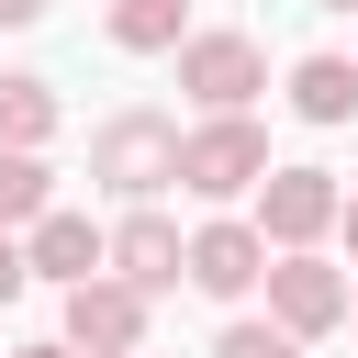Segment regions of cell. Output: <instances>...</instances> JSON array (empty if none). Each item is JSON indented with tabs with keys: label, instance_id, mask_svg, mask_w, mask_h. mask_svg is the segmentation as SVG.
I'll return each mask as SVG.
<instances>
[{
	"label": "cell",
	"instance_id": "cell-12",
	"mask_svg": "<svg viewBox=\"0 0 358 358\" xmlns=\"http://www.w3.org/2000/svg\"><path fill=\"white\" fill-rule=\"evenodd\" d=\"M67 112H56V78H34V67H0V145H45Z\"/></svg>",
	"mask_w": 358,
	"mask_h": 358
},
{
	"label": "cell",
	"instance_id": "cell-9",
	"mask_svg": "<svg viewBox=\"0 0 358 358\" xmlns=\"http://www.w3.org/2000/svg\"><path fill=\"white\" fill-rule=\"evenodd\" d=\"M112 268H123L134 291H179V280H190V235H179L157 201H123V224H112Z\"/></svg>",
	"mask_w": 358,
	"mask_h": 358
},
{
	"label": "cell",
	"instance_id": "cell-21",
	"mask_svg": "<svg viewBox=\"0 0 358 358\" xmlns=\"http://www.w3.org/2000/svg\"><path fill=\"white\" fill-rule=\"evenodd\" d=\"M134 358H145V347H134Z\"/></svg>",
	"mask_w": 358,
	"mask_h": 358
},
{
	"label": "cell",
	"instance_id": "cell-15",
	"mask_svg": "<svg viewBox=\"0 0 358 358\" xmlns=\"http://www.w3.org/2000/svg\"><path fill=\"white\" fill-rule=\"evenodd\" d=\"M22 291H34V257H22V235L0 224V302H22Z\"/></svg>",
	"mask_w": 358,
	"mask_h": 358
},
{
	"label": "cell",
	"instance_id": "cell-2",
	"mask_svg": "<svg viewBox=\"0 0 358 358\" xmlns=\"http://www.w3.org/2000/svg\"><path fill=\"white\" fill-rule=\"evenodd\" d=\"M90 179L112 190V201H157V190H179V123L168 112H112L101 134H90Z\"/></svg>",
	"mask_w": 358,
	"mask_h": 358
},
{
	"label": "cell",
	"instance_id": "cell-13",
	"mask_svg": "<svg viewBox=\"0 0 358 358\" xmlns=\"http://www.w3.org/2000/svg\"><path fill=\"white\" fill-rule=\"evenodd\" d=\"M45 201H56V168H45V145H0V224L22 235Z\"/></svg>",
	"mask_w": 358,
	"mask_h": 358
},
{
	"label": "cell",
	"instance_id": "cell-1",
	"mask_svg": "<svg viewBox=\"0 0 358 358\" xmlns=\"http://www.w3.org/2000/svg\"><path fill=\"white\" fill-rule=\"evenodd\" d=\"M268 179V123L257 112H201L179 123V190L190 201H246Z\"/></svg>",
	"mask_w": 358,
	"mask_h": 358
},
{
	"label": "cell",
	"instance_id": "cell-19",
	"mask_svg": "<svg viewBox=\"0 0 358 358\" xmlns=\"http://www.w3.org/2000/svg\"><path fill=\"white\" fill-rule=\"evenodd\" d=\"M313 11H358V0H313Z\"/></svg>",
	"mask_w": 358,
	"mask_h": 358
},
{
	"label": "cell",
	"instance_id": "cell-18",
	"mask_svg": "<svg viewBox=\"0 0 358 358\" xmlns=\"http://www.w3.org/2000/svg\"><path fill=\"white\" fill-rule=\"evenodd\" d=\"M336 235H347V257H358V190H347V213H336Z\"/></svg>",
	"mask_w": 358,
	"mask_h": 358
},
{
	"label": "cell",
	"instance_id": "cell-10",
	"mask_svg": "<svg viewBox=\"0 0 358 358\" xmlns=\"http://www.w3.org/2000/svg\"><path fill=\"white\" fill-rule=\"evenodd\" d=\"M291 112L302 123H358V56H291Z\"/></svg>",
	"mask_w": 358,
	"mask_h": 358
},
{
	"label": "cell",
	"instance_id": "cell-4",
	"mask_svg": "<svg viewBox=\"0 0 358 358\" xmlns=\"http://www.w3.org/2000/svg\"><path fill=\"white\" fill-rule=\"evenodd\" d=\"M257 291H268V313H280L302 347L347 324V268H336L324 246H268V280H257Z\"/></svg>",
	"mask_w": 358,
	"mask_h": 358
},
{
	"label": "cell",
	"instance_id": "cell-14",
	"mask_svg": "<svg viewBox=\"0 0 358 358\" xmlns=\"http://www.w3.org/2000/svg\"><path fill=\"white\" fill-rule=\"evenodd\" d=\"M213 358H302V336H291L280 313H235V324L213 336Z\"/></svg>",
	"mask_w": 358,
	"mask_h": 358
},
{
	"label": "cell",
	"instance_id": "cell-16",
	"mask_svg": "<svg viewBox=\"0 0 358 358\" xmlns=\"http://www.w3.org/2000/svg\"><path fill=\"white\" fill-rule=\"evenodd\" d=\"M22 22H45V0H0V34H22Z\"/></svg>",
	"mask_w": 358,
	"mask_h": 358
},
{
	"label": "cell",
	"instance_id": "cell-17",
	"mask_svg": "<svg viewBox=\"0 0 358 358\" xmlns=\"http://www.w3.org/2000/svg\"><path fill=\"white\" fill-rule=\"evenodd\" d=\"M11 358H78V347H67V336H34V347H11Z\"/></svg>",
	"mask_w": 358,
	"mask_h": 358
},
{
	"label": "cell",
	"instance_id": "cell-5",
	"mask_svg": "<svg viewBox=\"0 0 358 358\" xmlns=\"http://www.w3.org/2000/svg\"><path fill=\"white\" fill-rule=\"evenodd\" d=\"M145 313H157V291H134L123 268H90V280L67 291V324H56V336H67L78 358H134V347H145Z\"/></svg>",
	"mask_w": 358,
	"mask_h": 358
},
{
	"label": "cell",
	"instance_id": "cell-20",
	"mask_svg": "<svg viewBox=\"0 0 358 358\" xmlns=\"http://www.w3.org/2000/svg\"><path fill=\"white\" fill-rule=\"evenodd\" d=\"M347 324H358V280H347Z\"/></svg>",
	"mask_w": 358,
	"mask_h": 358
},
{
	"label": "cell",
	"instance_id": "cell-11",
	"mask_svg": "<svg viewBox=\"0 0 358 358\" xmlns=\"http://www.w3.org/2000/svg\"><path fill=\"white\" fill-rule=\"evenodd\" d=\"M101 34H112L123 56H179V34H190V0H112V11H101Z\"/></svg>",
	"mask_w": 358,
	"mask_h": 358
},
{
	"label": "cell",
	"instance_id": "cell-7",
	"mask_svg": "<svg viewBox=\"0 0 358 358\" xmlns=\"http://www.w3.org/2000/svg\"><path fill=\"white\" fill-rule=\"evenodd\" d=\"M257 280H268L257 213H201V224H190V291H201V302H246Z\"/></svg>",
	"mask_w": 358,
	"mask_h": 358
},
{
	"label": "cell",
	"instance_id": "cell-6",
	"mask_svg": "<svg viewBox=\"0 0 358 358\" xmlns=\"http://www.w3.org/2000/svg\"><path fill=\"white\" fill-rule=\"evenodd\" d=\"M179 90L201 112H257V90H268L257 34H179Z\"/></svg>",
	"mask_w": 358,
	"mask_h": 358
},
{
	"label": "cell",
	"instance_id": "cell-8",
	"mask_svg": "<svg viewBox=\"0 0 358 358\" xmlns=\"http://www.w3.org/2000/svg\"><path fill=\"white\" fill-rule=\"evenodd\" d=\"M22 257H34V280H56V291H78L90 268H112V224H90V213H67V201H45V213L22 224Z\"/></svg>",
	"mask_w": 358,
	"mask_h": 358
},
{
	"label": "cell",
	"instance_id": "cell-3",
	"mask_svg": "<svg viewBox=\"0 0 358 358\" xmlns=\"http://www.w3.org/2000/svg\"><path fill=\"white\" fill-rule=\"evenodd\" d=\"M246 201H257V235H268V246H324V235H336V213H347L336 168H313V157H291V168L268 157V179H257Z\"/></svg>",
	"mask_w": 358,
	"mask_h": 358
}]
</instances>
